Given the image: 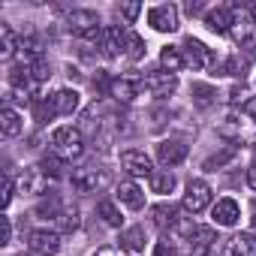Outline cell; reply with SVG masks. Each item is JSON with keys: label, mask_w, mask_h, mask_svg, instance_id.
<instances>
[{"label": "cell", "mask_w": 256, "mask_h": 256, "mask_svg": "<svg viewBox=\"0 0 256 256\" xmlns=\"http://www.w3.org/2000/svg\"><path fill=\"white\" fill-rule=\"evenodd\" d=\"M52 154L72 163L84 154V136L82 130H76V126H58V130L52 133Z\"/></svg>", "instance_id": "6da1fadb"}, {"label": "cell", "mask_w": 256, "mask_h": 256, "mask_svg": "<svg viewBox=\"0 0 256 256\" xmlns=\"http://www.w3.org/2000/svg\"><path fill=\"white\" fill-rule=\"evenodd\" d=\"M108 181H112L108 169L94 166V163L78 166V169H72V175H70V184H72V190H78V193H100V190L108 187Z\"/></svg>", "instance_id": "7a4b0ae2"}, {"label": "cell", "mask_w": 256, "mask_h": 256, "mask_svg": "<svg viewBox=\"0 0 256 256\" xmlns=\"http://www.w3.org/2000/svg\"><path fill=\"white\" fill-rule=\"evenodd\" d=\"M66 28H70V34H76L78 40H100V34L106 30L102 22H100V16H96L94 10H72V12L66 16Z\"/></svg>", "instance_id": "3957f363"}, {"label": "cell", "mask_w": 256, "mask_h": 256, "mask_svg": "<svg viewBox=\"0 0 256 256\" xmlns=\"http://www.w3.org/2000/svg\"><path fill=\"white\" fill-rule=\"evenodd\" d=\"M16 190L24 193V196H42L48 190V175L40 166H28V169H22V175L16 181Z\"/></svg>", "instance_id": "277c9868"}, {"label": "cell", "mask_w": 256, "mask_h": 256, "mask_svg": "<svg viewBox=\"0 0 256 256\" xmlns=\"http://www.w3.org/2000/svg\"><path fill=\"white\" fill-rule=\"evenodd\" d=\"M142 84H145L148 94H154V96L163 100V96L175 94V88H178V76L169 72V70H151V72L142 78Z\"/></svg>", "instance_id": "5b68a950"}, {"label": "cell", "mask_w": 256, "mask_h": 256, "mask_svg": "<svg viewBox=\"0 0 256 256\" xmlns=\"http://www.w3.org/2000/svg\"><path fill=\"white\" fill-rule=\"evenodd\" d=\"M28 247L34 256H54L60 250V232L54 229H34L28 238Z\"/></svg>", "instance_id": "8992f818"}, {"label": "cell", "mask_w": 256, "mask_h": 256, "mask_svg": "<svg viewBox=\"0 0 256 256\" xmlns=\"http://www.w3.org/2000/svg\"><path fill=\"white\" fill-rule=\"evenodd\" d=\"M208 205H211V187H208L205 181L193 178V181L187 184V193H184V211H190V214H202Z\"/></svg>", "instance_id": "52a82bcc"}, {"label": "cell", "mask_w": 256, "mask_h": 256, "mask_svg": "<svg viewBox=\"0 0 256 256\" xmlns=\"http://www.w3.org/2000/svg\"><path fill=\"white\" fill-rule=\"evenodd\" d=\"M120 166L130 172L133 178H151V175H154V163H151V157H148L145 151H136V148H130V151H124V154H120Z\"/></svg>", "instance_id": "ba28073f"}, {"label": "cell", "mask_w": 256, "mask_h": 256, "mask_svg": "<svg viewBox=\"0 0 256 256\" xmlns=\"http://www.w3.org/2000/svg\"><path fill=\"white\" fill-rule=\"evenodd\" d=\"M148 24L160 34H172V30H178V10L172 4H160V6L148 10Z\"/></svg>", "instance_id": "9c48e42d"}, {"label": "cell", "mask_w": 256, "mask_h": 256, "mask_svg": "<svg viewBox=\"0 0 256 256\" xmlns=\"http://www.w3.org/2000/svg\"><path fill=\"white\" fill-rule=\"evenodd\" d=\"M181 52H184V64L187 66H193V70H205L211 60H214V54H211V48L205 46V42H199V40H184V46H181Z\"/></svg>", "instance_id": "30bf717a"}, {"label": "cell", "mask_w": 256, "mask_h": 256, "mask_svg": "<svg viewBox=\"0 0 256 256\" xmlns=\"http://www.w3.org/2000/svg\"><path fill=\"white\" fill-rule=\"evenodd\" d=\"M100 48H102V54H108V58H114V54H120V52H126V30L124 28H118V24H108L102 34H100Z\"/></svg>", "instance_id": "8fae6325"}, {"label": "cell", "mask_w": 256, "mask_h": 256, "mask_svg": "<svg viewBox=\"0 0 256 256\" xmlns=\"http://www.w3.org/2000/svg\"><path fill=\"white\" fill-rule=\"evenodd\" d=\"M157 160H160L166 169H172V166H178V163L187 160V145L178 142V139H166V142L157 145Z\"/></svg>", "instance_id": "7c38bea8"}, {"label": "cell", "mask_w": 256, "mask_h": 256, "mask_svg": "<svg viewBox=\"0 0 256 256\" xmlns=\"http://www.w3.org/2000/svg\"><path fill=\"white\" fill-rule=\"evenodd\" d=\"M223 256H256V235L253 232H238L226 241Z\"/></svg>", "instance_id": "4fadbf2b"}, {"label": "cell", "mask_w": 256, "mask_h": 256, "mask_svg": "<svg viewBox=\"0 0 256 256\" xmlns=\"http://www.w3.org/2000/svg\"><path fill=\"white\" fill-rule=\"evenodd\" d=\"M118 202L126 205L130 211H142L145 208V193L136 181H120L118 184Z\"/></svg>", "instance_id": "5bb4252c"}, {"label": "cell", "mask_w": 256, "mask_h": 256, "mask_svg": "<svg viewBox=\"0 0 256 256\" xmlns=\"http://www.w3.org/2000/svg\"><path fill=\"white\" fill-rule=\"evenodd\" d=\"M211 217L217 226H235L238 217H241V205L235 199H220L214 208H211Z\"/></svg>", "instance_id": "9a60e30c"}, {"label": "cell", "mask_w": 256, "mask_h": 256, "mask_svg": "<svg viewBox=\"0 0 256 256\" xmlns=\"http://www.w3.org/2000/svg\"><path fill=\"white\" fill-rule=\"evenodd\" d=\"M142 82H136V78H114L112 84H108V94L114 96V100H120V102H133L139 94H142Z\"/></svg>", "instance_id": "2e32d148"}, {"label": "cell", "mask_w": 256, "mask_h": 256, "mask_svg": "<svg viewBox=\"0 0 256 256\" xmlns=\"http://www.w3.org/2000/svg\"><path fill=\"white\" fill-rule=\"evenodd\" d=\"M78 102H82V96H78L76 88H64V90H58V94L52 96L54 114H72V112L78 108Z\"/></svg>", "instance_id": "e0dca14e"}, {"label": "cell", "mask_w": 256, "mask_h": 256, "mask_svg": "<svg viewBox=\"0 0 256 256\" xmlns=\"http://www.w3.org/2000/svg\"><path fill=\"white\" fill-rule=\"evenodd\" d=\"M52 223H54V232H76L82 226V211L76 205H66L64 202V208L58 211V217Z\"/></svg>", "instance_id": "ac0fdd59"}, {"label": "cell", "mask_w": 256, "mask_h": 256, "mask_svg": "<svg viewBox=\"0 0 256 256\" xmlns=\"http://www.w3.org/2000/svg\"><path fill=\"white\" fill-rule=\"evenodd\" d=\"M205 24H208L214 34H229L232 24H235V16H232V10L220 6V10H211V12L205 16Z\"/></svg>", "instance_id": "d6986e66"}, {"label": "cell", "mask_w": 256, "mask_h": 256, "mask_svg": "<svg viewBox=\"0 0 256 256\" xmlns=\"http://www.w3.org/2000/svg\"><path fill=\"white\" fill-rule=\"evenodd\" d=\"M187 244H190V256H205L211 250V244H214V229L211 226H199Z\"/></svg>", "instance_id": "ffe728a7"}, {"label": "cell", "mask_w": 256, "mask_h": 256, "mask_svg": "<svg viewBox=\"0 0 256 256\" xmlns=\"http://www.w3.org/2000/svg\"><path fill=\"white\" fill-rule=\"evenodd\" d=\"M0 130H4L6 139H12V136L22 133V114L12 106H4V112H0Z\"/></svg>", "instance_id": "44dd1931"}, {"label": "cell", "mask_w": 256, "mask_h": 256, "mask_svg": "<svg viewBox=\"0 0 256 256\" xmlns=\"http://www.w3.org/2000/svg\"><path fill=\"white\" fill-rule=\"evenodd\" d=\"M18 36H16V30L10 28V24H0V58L4 60H10L16 52H18Z\"/></svg>", "instance_id": "7402d4cb"}, {"label": "cell", "mask_w": 256, "mask_h": 256, "mask_svg": "<svg viewBox=\"0 0 256 256\" xmlns=\"http://www.w3.org/2000/svg\"><path fill=\"white\" fill-rule=\"evenodd\" d=\"M145 226H133V229H126L124 235H120V247H126V250H145Z\"/></svg>", "instance_id": "603a6c76"}, {"label": "cell", "mask_w": 256, "mask_h": 256, "mask_svg": "<svg viewBox=\"0 0 256 256\" xmlns=\"http://www.w3.org/2000/svg\"><path fill=\"white\" fill-rule=\"evenodd\" d=\"M160 64H163V70H169V72H178L181 66H187V64H184V52L175 48V46H166V48L160 52Z\"/></svg>", "instance_id": "cb8c5ba5"}, {"label": "cell", "mask_w": 256, "mask_h": 256, "mask_svg": "<svg viewBox=\"0 0 256 256\" xmlns=\"http://www.w3.org/2000/svg\"><path fill=\"white\" fill-rule=\"evenodd\" d=\"M151 214H154V226L157 229H172L175 226V220H178V211L172 208V205H157V208H151Z\"/></svg>", "instance_id": "d4e9b609"}, {"label": "cell", "mask_w": 256, "mask_h": 256, "mask_svg": "<svg viewBox=\"0 0 256 256\" xmlns=\"http://www.w3.org/2000/svg\"><path fill=\"white\" fill-rule=\"evenodd\" d=\"M151 190L160 193V196L172 193V190H175V175H172L169 169H166V172H154V175H151Z\"/></svg>", "instance_id": "484cf974"}, {"label": "cell", "mask_w": 256, "mask_h": 256, "mask_svg": "<svg viewBox=\"0 0 256 256\" xmlns=\"http://www.w3.org/2000/svg\"><path fill=\"white\" fill-rule=\"evenodd\" d=\"M96 214L102 217L106 226H120V223H124V217H120V211H118L114 202H100V205H96Z\"/></svg>", "instance_id": "4316f807"}, {"label": "cell", "mask_w": 256, "mask_h": 256, "mask_svg": "<svg viewBox=\"0 0 256 256\" xmlns=\"http://www.w3.org/2000/svg\"><path fill=\"white\" fill-rule=\"evenodd\" d=\"M126 58H130V60H142V58H145V42H142V36H136V34H130V30H126Z\"/></svg>", "instance_id": "83f0119b"}, {"label": "cell", "mask_w": 256, "mask_h": 256, "mask_svg": "<svg viewBox=\"0 0 256 256\" xmlns=\"http://www.w3.org/2000/svg\"><path fill=\"white\" fill-rule=\"evenodd\" d=\"M235 154H238V151H235V145H229L226 151H220V154L208 157V160H205V169H220V166H226L229 160H235Z\"/></svg>", "instance_id": "f1b7e54d"}, {"label": "cell", "mask_w": 256, "mask_h": 256, "mask_svg": "<svg viewBox=\"0 0 256 256\" xmlns=\"http://www.w3.org/2000/svg\"><path fill=\"white\" fill-rule=\"evenodd\" d=\"M214 96H217L214 88H208V84H193V100H196L199 106H211Z\"/></svg>", "instance_id": "f546056e"}, {"label": "cell", "mask_w": 256, "mask_h": 256, "mask_svg": "<svg viewBox=\"0 0 256 256\" xmlns=\"http://www.w3.org/2000/svg\"><path fill=\"white\" fill-rule=\"evenodd\" d=\"M28 72H30V78H34L36 84H42V82L52 76V70H48V64H46V60H36V64H30V66H28Z\"/></svg>", "instance_id": "4dcf8cb0"}, {"label": "cell", "mask_w": 256, "mask_h": 256, "mask_svg": "<svg viewBox=\"0 0 256 256\" xmlns=\"http://www.w3.org/2000/svg\"><path fill=\"white\" fill-rule=\"evenodd\" d=\"M40 169H42L46 175L58 178V175H60V157H54V154H52V157H46V160L40 163Z\"/></svg>", "instance_id": "1f68e13d"}, {"label": "cell", "mask_w": 256, "mask_h": 256, "mask_svg": "<svg viewBox=\"0 0 256 256\" xmlns=\"http://www.w3.org/2000/svg\"><path fill=\"white\" fill-rule=\"evenodd\" d=\"M220 133H223V136H241V120H238L235 114H229L226 124L220 126Z\"/></svg>", "instance_id": "d6a6232c"}, {"label": "cell", "mask_w": 256, "mask_h": 256, "mask_svg": "<svg viewBox=\"0 0 256 256\" xmlns=\"http://www.w3.org/2000/svg\"><path fill=\"white\" fill-rule=\"evenodd\" d=\"M241 52H244V64L256 60V36H244L241 40Z\"/></svg>", "instance_id": "836d02e7"}, {"label": "cell", "mask_w": 256, "mask_h": 256, "mask_svg": "<svg viewBox=\"0 0 256 256\" xmlns=\"http://www.w3.org/2000/svg\"><path fill=\"white\" fill-rule=\"evenodd\" d=\"M139 12H142V6H139V4H126V6H120V16H124L126 22H136V18H139Z\"/></svg>", "instance_id": "e575fe53"}, {"label": "cell", "mask_w": 256, "mask_h": 256, "mask_svg": "<svg viewBox=\"0 0 256 256\" xmlns=\"http://www.w3.org/2000/svg\"><path fill=\"white\" fill-rule=\"evenodd\" d=\"M10 202H12V181H10V178H4V196H0V205L6 208Z\"/></svg>", "instance_id": "d590c367"}, {"label": "cell", "mask_w": 256, "mask_h": 256, "mask_svg": "<svg viewBox=\"0 0 256 256\" xmlns=\"http://www.w3.org/2000/svg\"><path fill=\"white\" fill-rule=\"evenodd\" d=\"M94 256H126V253H124V247H100Z\"/></svg>", "instance_id": "8d00e7d4"}, {"label": "cell", "mask_w": 256, "mask_h": 256, "mask_svg": "<svg viewBox=\"0 0 256 256\" xmlns=\"http://www.w3.org/2000/svg\"><path fill=\"white\" fill-rule=\"evenodd\" d=\"M12 241V220L4 217V238H0V244H10Z\"/></svg>", "instance_id": "74e56055"}, {"label": "cell", "mask_w": 256, "mask_h": 256, "mask_svg": "<svg viewBox=\"0 0 256 256\" xmlns=\"http://www.w3.org/2000/svg\"><path fill=\"white\" fill-rule=\"evenodd\" d=\"M247 187H250V190H256V163L247 169Z\"/></svg>", "instance_id": "f35d334b"}, {"label": "cell", "mask_w": 256, "mask_h": 256, "mask_svg": "<svg viewBox=\"0 0 256 256\" xmlns=\"http://www.w3.org/2000/svg\"><path fill=\"white\" fill-rule=\"evenodd\" d=\"M229 94H232V96H229L232 102H238V100H244V88H238V84H235V88H232Z\"/></svg>", "instance_id": "ab89813d"}, {"label": "cell", "mask_w": 256, "mask_h": 256, "mask_svg": "<svg viewBox=\"0 0 256 256\" xmlns=\"http://www.w3.org/2000/svg\"><path fill=\"white\" fill-rule=\"evenodd\" d=\"M247 114H250V118H253V120H256V96H253V100H250V102H247Z\"/></svg>", "instance_id": "60d3db41"}, {"label": "cell", "mask_w": 256, "mask_h": 256, "mask_svg": "<svg viewBox=\"0 0 256 256\" xmlns=\"http://www.w3.org/2000/svg\"><path fill=\"white\" fill-rule=\"evenodd\" d=\"M250 16H253V24H256V6H253V10H250Z\"/></svg>", "instance_id": "b9f144b4"}, {"label": "cell", "mask_w": 256, "mask_h": 256, "mask_svg": "<svg viewBox=\"0 0 256 256\" xmlns=\"http://www.w3.org/2000/svg\"><path fill=\"white\" fill-rule=\"evenodd\" d=\"M18 256H24V253H18Z\"/></svg>", "instance_id": "7bdbcfd3"}]
</instances>
